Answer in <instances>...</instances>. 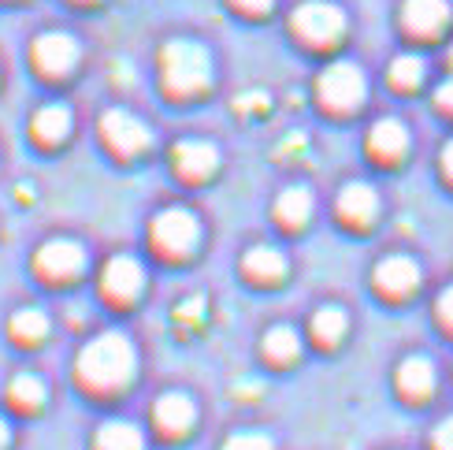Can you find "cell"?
Here are the masks:
<instances>
[{"label":"cell","mask_w":453,"mask_h":450,"mask_svg":"<svg viewBox=\"0 0 453 450\" xmlns=\"http://www.w3.org/2000/svg\"><path fill=\"white\" fill-rule=\"evenodd\" d=\"M8 446H12V424L0 417V450H8Z\"/></svg>","instance_id":"cell-33"},{"label":"cell","mask_w":453,"mask_h":450,"mask_svg":"<svg viewBox=\"0 0 453 450\" xmlns=\"http://www.w3.org/2000/svg\"><path fill=\"white\" fill-rule=\"evenodd\" d=\"M8 331H12L15 343L34 346V343H42L45 335H49V316L42 309H19L12 321H8Z\"/></svg>","instance_id":"cell-24"},{"label":"cell","mask_w":453,"mask_h":450,"mask_svg":"<svg viewBox=\"0 0 453 450\" xmlns=\"http://www.w3.org/2000/svg\"><path fill=\"white\" fill-rule=\"evenodd\" d=\"M442 172H446V179H453V138L442 149Z\"/></svg>","instance_id":"cell-32"},{"label":"cell","mask_w":453,"mask_h":450,"mask_svg":"<svg viewBox=\"0 0 453 450\" xmlns=\"http://www.w3.org/2000/svg\"><path fill=\"white\" fill-rule=\"evenodd\" d=\"M197 424V402L182 391H164L153 402V428L164 439H182L190 436V428Z\"/></svg>","instance_id":"cell-9"},{"label":"cell","mask_w":453,"mask_h":450,"mask_svg":"<svg viewBox=\"0 0 453 450\" xmlns=\"http://www.w3.org/2000/svg\"><path fill=\"white\" fill-rule=\"evenodd\" d=\"M34 268H37V275L64 283V279L82 275V268H86V250L79 246V242H71V238H52V242H45V246H37Z\"/></svg>","instance_id":"cell-8"},{"label":"cell","mask_w":453,"mask_h":450,"mask_svg":"<svg viewBox=\"0 0 453 450\" xmlns=\"http://www.w3.org/2000/svg\"><path fill=\"white\" fill-rule=\"evenodd\" d=\"M449 71H453V49H449Z\"/></svg>","instance_id":"cell-34"},{"label":"cell","mask_w":453,"mask_h":450,"mask_svg":"<svg viewBox=\"0 0 453 450\" xmlns=\"http://www.w3.org/2000/svg\"><path fill=\"white\" fill-rule=\"evenodd\" d=\"M375 287L387 298H409L420 287V265L405 253H390L375 265Z\"/></svg>","instance_id":"cell-11"},{"label":"cell","mask_w":453,"mask_h":450,"mask_svg":"<svg viewBox=\"0 0 453 450\" xmlns=\"http://www.w3.org/2000/svg\"><path fill=\"white\" fill-rule=\"evenodd\" d=\"M431 450H453V414L435 424V432H431Z\"/></svg>","instance_id":"cell-27"},{"label":"cell","mask_w":453,"mask_h":450,"mask_svg":"<svg viewBox=\"0 0 453 450\" xmlns=\"http://www.w3.org/2000/svg\"><path fill=\"white\" fill-rule=\"evenodd\" d=\"M435 105L453 116V79H449V82H442V86L435 89Z\"/></svg>","instance_id":"cell-30"},{"label":"cell","mask_w":453,"mask_h":450,"mask_svg":"<svg viewBox=\"0 0 453 450\" xmlns=\"http://www.w3.org/2000/svg\"><path fill=\"white\" fill-rule=\"evenodd\" d=\"M93 450H145V432L134 421H123V417H111L101 421L97 432H93Z\"/></svg>","instance_id":"cell-16"},{"label":"cell","mask_w":453,"mask_h":450,"mask_svg":"<svg viewBox=\"0 0 453 450\" xmlns=\"http://www.w3.org/2000/svg\"><path fill=\"white\" fill-rule=\"evenodd\" d=\"M101 138L116 149L119 157H134V153H145L149 145H153V135H149V127L130 116L127 108H108L101 116Z\"/></svg>","instance_id":"cell-7"},{"label":"cell","mask_w":453,"mask_h":450,"mask_svg":"<svg viewBox=\"0 0 453 450\" xmlns=\"http://www.w3.org/2000/svg\"><path fill=\"white\" fill-rule=\"evenodd\" d=\"M172 160H175V172L182 179L197 182V179H209L216 167H219V149L212 142H204V138H182L175 145Z\"/></svg>","instance_id":"cell-12"},{"label":"cell","mask_w":453,"mask_h":450,"mask_svg":"<svg viewBox=\"0 0 453 450\" xmlns=\"http://www.w3.org/2000/svg\"><path fill=\"white\" fill-rule=\"evenodd\" d=\"M149 238L164 257H190L201 242V220L182 205H172V209H160L153 216Z\"/></svg>","instance_id":"cell-3"},{"label":"cell","mask_w":453,"mask_h":450,"mask_svg":"<svg viewBox=\"0 0 453 450\" xmlns=\"http://www.w3.org/2000/svg\"><path fill=\"white\" fill-rule=\"evenodd\" d=\"M402 23H405L412 34L431 37V34H439V30L449 23V4H446V0H405Z\"/></svg>","instance_id":"cell-15"},{"label":"cell","mask_w":453,"mask_h":450,"mask_svg":"<svg viewBox=\"0 0 453 450\" xmlns=\"http://www.w3.org/2000/svg\"><path fill=\"white\" fill-rule=\"evenodd\" d=\"M219 450H275V443H272V436L253 432V428H242V432L226 436Z\"/></svg>","instance_id":"cell-26"},{"label":"cell","mask_w":453,"mask_h":450,"mask_svg":"<svg viewBox=\"0 0 453 450\" xmlns=\"http://www.w3.org/2000/svg\"><path fill=\"white\" fill-rule=\"evenodd\" d=\"M138 372V350L123 331H101L74 358V380L97 395H116Z\"/></svg>","instance_id":"cell-1"},{"label":"cell","mask_w":453,"mask_h":450,"mask_svg":"<svg viewBox=\"0 0 453 450\" xmlns=\"http://www.w3.org/2000/svg\"><path fill=\"white\" fill-rule=\"evenodd\" d=\"M160 79L164 86L179 93V97H190V93L209 89L212 82V56L201 42L190 37H175L160 49Z\"/></svg>","instance_id":"cell-2"},{"label":"cell","mask_w":453,"mask_h":450,"mask_svg":"<svg viewBox=\"0 0 453 450\" xmlns=\"http://www.w3.org/2000/svg\"><path fill=\"white\" fill-rule=\"evenodd\" d=\"M101 291L116 302H134V298L145 291V268L138 265V257H111L104 272H101Z\"/></svg>","instance_id":"cell-10"},{"label":"cell","mask_w":453,"mask_h":450,"mask_svg":"<svg viewBox=\"0 0 453 450\" xmlns=\"http://www.w3.org/2000/svg\"><path fill=\"white\" fill-rule=\"evenodd\" d=\"M365 71L349 64V60H334L327 64L324 71H319V79H316V97L324 108L331 112H353L357 105L365 101Z\"/></svg>","instance_id":"cell-4"},{"label":"cell","mask_w":453,"mask_h":450,"mask_svg":"<svg viewBox=\"0 0 453 450\" xmlns=\"http://www.w3.org/2000/svg\"><path fill=\"white\" fill-rule=\"evenodd\" d=\"M242 272L257 279V283H279V279L287 275V257L275 246H253L242 257Z\"/></svg>","instance_id":"cell-18"},{"label":"cell","mask_w":453,"mask_h":450,"mask_svg":"<svg viewBox=\"0 0 453 450\" xmlns=\"http://www.w3.org/2000/svg\"><path fill=\"white\" fill-rule=\"evenodd\" d=\"M190 313H197V316L204 313V302H201V298H190V302H182V306H179V321L194 324V316H190Z\"/></svg>","instance_id":"cell-31"},{"label":"cell","mask_w":453,"mask_h":450,"mask_svg":"<svg viewBox=\"0 0 453 450\" xmlns=\"http://www.w3.org/2000/svg\"><path fill=\"white\" fill-rule=\"evenodd\" d=\"M346 328H349L346 313H342V309H334V306L316 309V313H312V321H309V331H312V339H316L319 346H334V343H342Z\"/></svg>","instance_id":"cell-23"},{"label":"cell","mask_w":453,"mask_h":450,"mask_svg":"<svg viewBox=\"0 0 453 450\" xmlns=\"http://www.w3.org/2000/svg\"><path fill=\"white\" fill-rule=\"evenodd\" d=\"M394 376H398V391L405 399H412V402L431 399V391H435V384H439L435 365H431V358H424V353H412V358H405Z\"/></svg>","instance_id":"cell-14"},{"label":"cell","mask_w":453,"mask_h":450,"mask_svg":"<svg viewBox=\"0 0 453 450\" xmlns=\"http://www.w3.org/2000/svg\"><path fill=\"white\" fill-rule=\"evenodd\" d=\"M338 216H342L349 228H368V223L380 216V194H375L368 182H346L342 190H338Z\"/></svg>","instance_id":"cell-13"},{"label":"cell","mask_w":453,"mask_h":450,"mask_svg":"<svg viewBox=\"0 0 453 450\" xmlns=\"http://www.w3.org/2000/svg\"><path fill=\"white\" fill-rule=\"evenodd\" d=\"M8 402L19 409V414H37V409L49 402V387L37 372H19V376H12V384H8Z\"/></svg>","instance_id":"cell-21"},{"label":"cell","mask_w":453,"mask_h":450,"mask_svg":"<svg viewBox=\"0 0 453 450\" xmlns=\"http://www.w3.org/2000/svg\"><path fill=\"white\" fill-rule=\"evenodd\" d=\"M231 4H234L238 12H245V15H268L275 0H231Z\"/></svg>","instance_id":"cell-28"},{"label":"cell","mask_w":453,"mask_h":450,"mask_svg":"<svg viewBox=\"0 0 453 450\" xmlns=\"http://www.w3.org/2000/svg\"><path fill=\"white\" fill-rule=\"evenodd\" d=\"M439 321L446 324V328H453V287H446L442 294H439Z\"/></svg>","instance_id":"cell-29"},{"label":"cell","mask_w":453,"mask_h":450,"mask_svg":"<svg viewBox=\"0 0 453 450\" xmlns=\"http://www.w3.org/2000/svg\"><path fill=\"white\" fill-rule=\"evenodd\" d=\"M312 216V194L305 186H287L279 198H275V220L282 223L287 231H301Z\"/></svg>","instance_id":"cell-19"},{"label":"cell","mask_w":453,"mask_h":450,"mask_svg":"<svg viewBox=\"0 0 453 450\" xmlns=\"http://www.w3.org/2000/svg\"><path fill=\"white\" fill-rule=\"evenodd\" d=\"M67 130H71L67 105H45V108H37L30 120V135L42 145H60L67 138Z\"/></svg>","instance_id":"cell-20"},{"label":"cell","mask_w":453,"mask_h":450,"mask_svg":"<svg viewBox=\"0 0 453 450\" xmlns=\"http://www.w3.org/2000/svg\"><path fill=\"white\" fill-rule=\"evenodd\" d=\"M264 358L275 361V365H290L301 358V335L290 328V324H275L264 331Z\"/></svg>","instance_id":"cell-22"},{"label":"cell","mask_w":453,"mask_h":450,"mask_svg":"<svg viewBox=\"0 0 453 450\" xmlns=\"http://www.w3.org/2000/svg\"><path fill=\"white\" fill-rule=\"evenodd\" d=\"M424 74H427V64L420 60V56L417 52H402V56H394V64H390V86L412 89V86L424 82Z\"/></svg>","instance_id":"cell-25"},{"label":"cell","mask_w":453,"mask_h":450,"mask_svg":"<svg viewBox=\"0 0 453 450\" xmlns=\"http://www.w3.org/2000/svg\"><path fill=\"white\" fill-rule=\"evenodd\" d=\"M368 149L380 160H398L409 149V127L402 120H380L368 130Z\"/></svg>","instance_id":"cell-17"},{"label":"cell","mask_w":453,"mask_h":450,"mask_svg":"<svg viewBox=\"0 0 453 450\" xmlns=\"http://www.w3.org/2000/svg\"><path fill=\"white\" fill-rule=\"evenodd\" d=\"M290 27L305 45H334L338 37L346 34V15H342V8L327 4V0H305V4L294 12Z\"/></svg>","instance_id":"cell-5"},{"label":"cell","mask_w":453,"mask_h":450,"mask_svg":"<svg viewBox=\"0 0 453 450\" xmlns=\"http://www.w3.org/2000/svg\"><path fill=\"white\" fill-rule=\"evenodd\" d=\"M79 42H74L71 34L64 30H49V34H37L34 37V45H30V60L34 67L49 74V79H64V74L74 71V64H79Z\"/></svg>","instance_id":"cell-6"}]
</instances>
